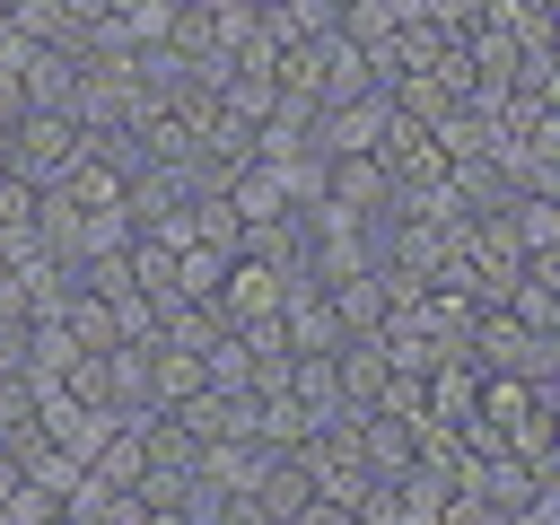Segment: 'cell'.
<instances>
[{
  "mask_svg": "<svg viewBox=\"0 0 560 525\" xmlns=\"http://www.w3.org/2000/svg\"><path fill=\"white\" fill-rule=\"evenodd\" d=\"M508 228H516L525 254H560V201L551 192H516L508 201Z\"/></svg>",
  "mask_w": 560,
  "mask_h": 525,
  "instance_id": "12",
  "label": "cell"
},
{
  "mask_svg": "<svg viewBox=\"0 0 560 525\" xmlns=\"http://www.w3.org/2000/svg\"><path fill=\"white\" fill-rule=\"evenodd\" d=\"M158 9H192V0H158Z\"/></svg>",
  "mask_w": 560,
  "mask_h": 525,
  "instance_id": "21",
  "label": "cell"
},
{
  "mask_svg": "<svg viewBox=\"0 0 560 525\" xmlns=\"http://www.w3.org/2000/svg\"><path fill=\"white\" fill-rule=\"evenodd\" d=\"M140 525H192V499L184 508H140Z\"/></svg>",
  "mask_w": 560,
  "mask_h": 525,
  "instance_id": "18",
  "label": "cell"
},
{
  "mask_svg": "<svg viewBox=\"0 0 560 525\" xmlns=\"http://www.w3.org/2000/svg\"><path fill=\"white\" fill-rule=\"evenodd\" d=\"M254 499H262L271 516H298V508L315 499V481H306V464H298V455H271V464H262V481H254Z\"/></svg>",
  "mask_w": 560,
  "mask_h": 525,
  "instance_id": "14",
  "label": "cell"
},
{
  "mask_svg": "<svg viewBox=\"0 0 560 525\" xmlns=\"http://www.w3.org/2000/svg\"><path fill=\"white\" fill-rule=\"evenodd\" d=\"M289 280H298V271H280V262H262V254H245V245H236V254H228V271H219V298H210V306H219V324H228V332H236V324H271V315H280V298H289Z\"/></svg>",
  "mask_w": 560,
  "mask_h": 525,
  "instance_id": "3",
  "label": "cell"
},
{
  "mask_svg": "<svg viewBox=\"0 0 560 525\" xmlns=\"http://www.w3.org/2000/svg\"><path fill=\"white\" fill-rule=\"evenodd\" d=\"M0 166H9V122H0Z\"/></svg>",
  "mask_w": 560,
  "mask_h": 525,
  "instance_id": "20",
  "label": "cell"
},
{
  "mask_svg": "<svg viewBox=\"0 0 560 525\" xmlns=\"http://www.w3.org/2000/svg\"><path fill=\"white\" fill-rule=\"evenodd\" d=\"M219 201H228L245 228H262V219H289V210H298V201H289V175H280V166H262V158L228 166V175H219Z\"/></svg>",
  "mask_w": 560,
  "mask_h": 525,
  "instance_id": "7",
  "label": "cell"
},
{
  "mask_svg": "<svg viewBox=\"0 0 560 525\" xmlns=\"http://www.w3.org/2000/svg\"><path fill=\"white\" fill-rule=\"evenodd\" d=\"M324 298H332L341 332H376V315H385V271H376V262H359V271L324 280Z\"/></svg>",
  "mask_w": 560,
  "mask_h": 525,
  "instance_id": "9",
  "label": "cell"
},
{
  "mask_svg": "<svg viewBox=\"0 0 560 525\" xmlns=\"http://www.w3.org/2000/svg\"><path fill=\"white\" fill-rule=\"evenodd\" d=\"M192 385H201V359H192V350H175V341H149V411L184 402Z\"/></svg>",
  "mask_w": 560,
  "mask_h": 525,
  "instance_id": "10",
  "label": "cell"
},
{
  "mask_svg": "<svg viewBox=\"0 0 560 525\" xmlns=\"http://www.w3.org/2000/svg\"><path fill=\"white\" fill-rule=\"evenodd\" d=\"M79 149H88V131L70 105H26L9 122V175H26V184H61L79 166Z\"/></svg>",
  "mask_w": 560,
  "mask_h": 525,
  "instance_id": "2",
  "label": "cell"
},
{
  "mask_svg": "<svg viewBox=\"0 0 560 525\" xmlns=\"http://www.w3.org/2000/svg\"><path fill=\"white\" fill-rule=\"evenodd\" d=\"M385 376H394V368H385V350H376V332H350V341L332 350V385H341V411H368Z\"/></svg>",
  "mask_w": 560,
  "mask_h": 525,
  "instance_id": "8",
  "label": "cell"
},
{
  "mask_svg": "<svg viewBox=\"0 0 560 525\" xmlns=\"http://www.w3.org/2000/svg\"><path fill=\"white\" fill-rule=\"evenodd\" d=\"M289 525H359V516H350V508H341V499H306V508H298V516H289Z\"/></svg>",
  "mask_w": 560,
  "mask_h": 525,
  "instance_id": "17",
  "label": "cell"
},
{
  "mask_svg": "<svg viewBox=\"0 0 560 525\" xmlns=\"http://www.w3.org/2000/svg\"><path fill=\"white\" fill-rule=\"evenodd\" d=\"M551 350H560V332H525L508 306H481V315H472V332H464V359H472L481 376H525V385H551Z\"/></svg>",
  "mask_w": 560,
  "mask_h": 525,
  "instance_id": "1",
  "label": "cell"
},
{
  "mask_svg": "<svg viewBox=\"0 0 560 525\" xmlns=\"http://www.w3.org/2000/svg\"><path fill=\"white\" fill-rule=\"evenodd\" d=\"M219 271H228V254H210V245H175V298H219Z\"/></svg>",
  "mask_w": 560,
  "mask_h": 525,
  "instance_id": "15",
  "label": "cell"
},
{
  "mask_svg": "<svg viewBox=\"0 0 560 525\" xmlns=\"http://www.w3.org/2000/svg\"><path fill=\"white\" fill-rule=\"evenodd\" d=\"M315 201H324V210H350V219H385L394 175H385L376 158H324V166H315Z\"/></svg>",
  "mask_w": 560,
  "mask_h": 525,
  "instance_id": "4",
  "label": "cell"
},
{
  "mask_svg": "<svg viewBox=\"0 0 560 525\" xmlns=\"http://www.w3.org/2000/svg\"><path fill=\"white\" fill-rule=\"evenodd\" d=\"M166 420H175L192 446H219V438H254V394H228V385H192L184 402H166Z\"/></svg>",
  "mask_w": 560,
  "mask_h": 525,
  "instance_id": "5",
  "label": "cell"
},
{
  "mask_svg": "<svg viewBox=\"0 0 560 525\" xmlns=\"http://www.w3.org/2000/svg\"><path fill=\"white\" fill-rule=\"evenodd\" d=\"M0 525H18V516H9V499H0Z\"/></svg>",
  "mask_w": 560,
  "mask_h": 525,
  "instance_id": "22",
  "label": "cell"
},
{
  "mask_svg": "<svg viewBox=\"0 0 560 525\" xmlns=\"http://www.w3.org/2000/svg\"><path fill=\"white\" fill-rule=\"evenodd\" d=\"M9 516H18V525H52V516H61V499H52V490H35V481H18V490H9Z\"/></svg>",
  "mask_w": 560,
  "mask_h": 525,
  "instance_id": "16",
  "label": "cell"
},
{
  "mask_svg": "<svg viewBox=\"0 0 560 525\" xmlns=\"http://www.w3.org/2000/svg\"><path fill=\"white\" fill-rule=\"evenodd\" d=\"M61 332H70L79 350H114V341H122V332H114V306H105L96 289H70V298H61Z\"/></svg>",
  "mask_w": 560,
  "mask_h": 525,
  "instance_id": "13",
  "label": "cell"
},
{
  "mask_svg": "<svg viewBox=\"0 0 560 525\" xmlns=\"http://www.w3.org/2000/svg\"><path fill=\"white\" fill-rule=\"evenodd\" d=\"M88 481H96V490H131V481H140V429H131V420L105 429V446L88 455Z\"/></svg>",
  "mask_w": 560,
  "mask_h": 525,
  "instance_id": "11",
  "label": "cell"
},
{
  "mask_svg": "<svg viewBox=\"0 0 560 525\" xmlns=\"http://www.w3.org/2000/svg\"><path fill=\"white\" fill-rule=\"evenodd\" d=\"M0 306H18V280H9V262H0Z\"/></svg>",
  "mask_w": 560,
  "mask_h": 525,
  "instance_id": "19",
  "label": "cell"
},
{
  "mask_svg": "<svg viewBox=\"0 0 560 525\" xmlns=\"http://www.w3.org/2000/svg\"><path fill=\"white\" fill-rule=\"evenodd\" d=\"M114 420H122V411H105V402H79V394H61V385L35 402V429H44V438H52L70 464H88V455L105 446V429H114Z\"/></svg>",
  "mask_w": 560,
  "mask_h": 525,
  "instance_id": "6",
  "label": "cell"
}]
</instances>
